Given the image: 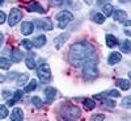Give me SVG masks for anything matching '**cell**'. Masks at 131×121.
Segmentation results:
<instances>
[{
	"label": "cell",
	"mask_w": 131,
	"mask_h": 121,
	"mask_svg": "<svg viewBox=\"0 0 131 121\" xmlns=\"http://www.w3.org/2000/svg\"><path fill=\"white\" fill-rule=\"evenodd\" d=\"M68 59L75 67H83L89 62H97L94 46L86 41L76 42L70 48Z\"/></svg>",
	"instance_id": "1"
},
{
	"label": "cell",
	"mask_w": 131,
	"mask_h": 121,
	"mask_svg": "<svg viewBox=\"0 0 131 121\" xmlns=\"http://www.w3.org/2000/svg\"><path fill=\"white\" fill-rule=\"evenodd\" d=\"M62 116L64 120H78L81 116V112L78 107L66 104L62 107Z\"/></svg>",
	"instance_id": "2"
},
{
	"label": "cell",
	"mask_w": 131,
	"mask_h": 121,
	"mask_svg": "<svg viewBox=\"0 0 131 121\" xmlns=\"http://www.w3.org/2000/svg\"><path fill=\"white\" fill-rule=\"evenodd\" d=\"M37 75L42 83H49L51 80V70L47 63H42L37 69Z\"/></svg>",
	"instance_id": "3"
},
{
	"label": "cell",
	"mask_w": 131,
	"mask_h": 121,
	"mask_svg": "<svg viewBox=\"0 0 131 121\" xmlns=\"http://www.w3.org/2000/svg\"><path fill=\"white\" fill-rule=\"evenodd\" d=\"M55 18L59 21V28L64 29L68 25V23H71V21L73 20V15L70 12V11H60V12L55 16Z\"/></svg>",
	"instance_id": "4"
},
{
	"label": "cell",
	"mask_w": 131,
	"mask_h": 121,
	"mask_svg": "<svg viewBox=\"0 0 131 121\" xmlns=\"http://www.w3.org/2000/svg\"><path fill=\"white\" fill-rule=\"evenodd\" d=\"M84 70H83V76L88 79H94L97 78L98 75V71H97V66H96V62H89L86 63L85 66H83Z\"/></svg>",
	"instance_id": "5"
},
{
	"label": "cell",
	"mask_w": 131,
	"mask_h": 121,
	"mask_svg": "<svg viewBox=\"0 0 131 121\" xmlns=\"http://www.w3.org/2000/svg\"><path fill=\"white\" fill-rule=\"evenodd\" d=\"M23 18V12H21V9L18 8H12L10 9V13H9V17H8V23L10 26L16 25L18 21H21Z\"/></svg>",
	"instance_id": "6"
},
{
	"label": "cell",
	"mask_w": 131,
	"mask_h": 121,
	"mask_svg": "<svg viewBox=\"0 0 131 121\" xmlns=\"http://www.w3.org/2000/svg\"><path fill=\"white\" fill-rule=\"evenodd\" d=\"M34 24L37 25L38 29H42V30H52V28H54L52 23L49 18H43V20L37 18V20H34Z\"/></svg>",
	"instance_id": "7"
},
{
	"label": "cell",
	"mask_w": 131,
	"mask_h": 121,
	"mask_svg": "<svg viewBox=\"0 0 131 121\" xmlns=\"http://www.w3.org/2000/svg\"><path fill=\"white\" fill-rule=\"evenodd\" d=\"M33 29H34V25L30 21H25V23L21 24V33L24 36H30L33 33Z\"/></svg>",
	"instance_id": "8"
},
{
	"label": "cell",
	"mask_w": 131,
	"mask_h": 121,
	"mask_svg": "<svg viewBox=\"0 0 131 121\" xmlns=\"http://www.w3.org/2000/svg\"><path fill=\"white\" fill-rule=\"evenodd\" d=\"M23 58H24V54L21 53L20 49H17V48L12 49V51H10V61L18 63V62H21V59H23Z\"/></svg>",
	"instance_id": "9"
},
{
	"label": "cell",
	"mask_w": 131,
	"mask_h": 121,
	"mask_svg": "<svg viewBox=\"0 0 131 121\" xmlns=\"http://www.w3.org/2000/svg\"><path fill=\"white\" fill-rule=\"evenodd\" d=\"M113 13H114L113 15L114 20L118 21V23H123L125 20H127V13H126V11H123V9H115Z\"/></svg>",
	"instance_id": "10"
},
{
	"label": "cell",
	"mask_w": 131,
	"mask_h": 121,
	"mask_svg": "<svg viewBox=\"0 0 131 121\" xmlns=\"http://www.w3.org/2000/svg\"><path fill=\"white\" fill-rule=\"evenodd\" d=\"M68 40V33H63V34L58 36L55 40H54V45H55L57 49H60L63 45H64V42Z\"/></svg>",
	"instance_id": "11"
},
{
	"label": "cell",
	"mask_w": 131,
	"mask_h": 121,
	"mask_svg": "<svg viewBox=\"0 0 131 121\" xmlns=\"http://www.w3.org/2000/svg\"><path fill=\"white\" fill-rule=\"evenodd\" d=\"M115 86L117 87H119L121 90H123V91H127V90H130V80H126V79H121V78H118V79H115Z\"/></svg>",
	"instance_id": "12"
},
{
	"label": "cell",
	"mask_w": 131,
	"mask_h": 121,
	"mask_svg": "<svg viewBox=\"0 0 131 121\" xmlns=\"http://www.w3.org/2000/svg\"><path fill=\"white\" fill-rule=\"evenodd\" d=\"M10 118L13 121H21L24 118V113L21 111V108H15L12 111V115H10Z\"/></svg>",
	"instance_id": "13"
},
{
	"label": "cell",
	"mask_w": 131,
	"mask_h": 121,
	"mask_svg": "<svg viewBox=\"0 0 131 121\" xmlns=\"http://www.w3.org/2000/svg\"><path fill=\"white\" fill-rule=\"evenodd\" d=\"M121 59H122L121 53L114 51V53H112L110 55H109V64H115L118 62H121Z\"/></svg>",
	"instance_id": "14"
},
{
	"label": "cell",
	"mask_w": 131,
	"mask_h": 121,
	"mask_svg": "<svg viewBox=\"0 0 131 121\" xmlns=\"http://www.w3.org/2000/svg\"><path fill=\"white\" fill-rule=\"evenodd\" d=\"M46 43V36L45 34H39L34 38V42H33V45L36 48H42L43 45Z\"/></svg>",
	"instance_id": "15"
},
{
	"label": "cell",
	"mask_w": 131,
	"mask_h": 121,
	"mask_svg": "<svg viewBox=\"0 0 131 121\" xmlns=\"http://www.w3.org/2000/svg\"><path fill=\"white\" fill-rule=\"evenodd\" d=\"M118 40L113 36V34H106V45L109 46V48H115V46H118Z\"/></svg>",
	"instance_id": "16"
},
{
	"label": "cell",
	"mask_w": 131,
	"mask_h": 121,
	"mask_svg": "<svg viewBox=\"0 0 131 121\" xmlns=\"http://www.w3.org/2000/svg\"><path fill=\"white\" fill-rule=\"evenodd\" d=\"M26 8H28V11H37V12H39V13H46V11H45V8H42L41 5H39V3H31V4H29V5H26Z\"/></svg>",
	"instance_id": "17"
},
{
	"label": "cell",
	"mask_w": 131,
	"mask_h": 121,
	"mask_svg": "<svg viewBox=\"0 0 131 121\" xmlns=\"http://www.w3.org/2000/svg\"><path fill=\"white\" fill-rule=\"evenodd\" d=\"M55 94H57V90L54 88V87H47L45 90V95L47 97V101H52L54 99H55Z\"/></svg>",
	"instance_id": "18"
},
{
	"label": "cell",
	"mask_w": 131,
	"mask_h": 121,
	"mask_svg": "<svg viewBox=\"0 0 131 121\" xmlns=\"http://www.w3.org/2000/svg\"><path fill=\"white\" fill-rule=\"evenodd\" d=\"M92 20L94 21L96 24H102L104 21H105V16L104 13H100V12H92Z\"/></svg>",
	"instance_id": "19"
},
{
	"label": "cell",
	"mask_w": 131,
	"mask_h": 121,
	"mask_svg": "<svg viewBox=\"0 0 131 121\" xmlns=\"http://www.w3.org/2000/svg\"><path fill=\"white\" fill-rule=\"evenodd\" d=\"M23 95H24V94L21 92L20 90H18V91H16V92L13 94V99H10V100H8V103H7V104H8V107H10V105H13V104H15L16 101L21 100V97H23Z\"/></svg>",
	"instance_id": "20"
},
{
	"label": "cell",
	"mask_w": 131,
	"mask_h": 121,
	"mask_svg": "<svg viewBox=\"0 0 131 121\" xmlns=\"http://www.w3.org/2000/svg\"><path fill=\"white\" fill-rule=\"evenodd\" d=\"M102 12L105 13V15H104L105 17H109V16H112V15H113L114 8H113L112 4H104V7H102Z\"/></svg>",
	"instance_id": "21"
},
{
	"label": "cell",
	"mask_w": 131,
	"mask_h": 121,
	"mask_svg": "<svg viewBox=\"0 0 131 121\" xmlns=\"http://www.w3.org/2000/svg\"><path fill=\"white\" fill-rule=\"evenodd\" d=\"M28 79H29V75L28 74H21V75H18L16 83H17L18 87H23V86H25V83L28 82Z\"/></svg>",
	"instance_id": "22"
},
{
	"label": "cell",
	"mask_w": 131,
	"mask_h": 121,
	"mask_svg": "<svg viewBox=\"0 0 131 121\" xmlns=\"http://www.w3.org/2000/svg\"><path fill=\"white\" fill-rule=\"evenodd\" d=\"M25 63H26V67L28 69H30V70H34L36 69V61H34V58H33V54H31V55H28L25 58Z\"/></svg>",
	"instance_id": "23"
},
{
	"label": "cell",
	"mask_w": 131,
	"mask_h": 121,
	"mask_svg": "<svg viewBox=\"0 0 131 121\" xmlns=\"http://www.w3.org/2000/svg\"><path fill=\"white\" fill-rule=\"evenodd\" d=\"M37 88V82L34 79H31V82L28 83V86L24 88V92H31V91H34Z\"/></svg>",
	"instance_id": "24"
},
{
	"label": "cell",
	"mask_w": 131,
	"mask_h": 121,
	"mask_svg": "<svg viewBox=\"0 0 131 121\" xmlns=\"http://www.w3.org/2000/svg\"><path fill=\"white\" fill-rule=\"evenodd\" d=\"M9 67H10V61H9V59H7V58H4V57L0 58V69L8 70Z\"/></svg>",
	"instance_id": "25"
},
{
	"label": "cell",
	"mask_w": 131,
	"mask_h": 121,
	"mask_svg": "<svg viewBox=\"0 0 131 121\" xmlns=\"http://www.w3.org/2000/svg\"><path fill=\"white\" fill-rule=\"evenodd\" d=\"M122 107L123 108H127V109H131V95L130 96H126L122 99Z\"/></svg>",
	"instance_id": "26"
},
{
	"label": "cell",
	"mask_w": 131,
	"mask_h": 121,
	"mask_svg": "<svg viewBox=\"0 0 131 121\" xmlns=\"http://www.w3.org/2000/svg\"><path fill=\"white\" fill-rule=\"evenodd\" d=\"M84 105H85L86 109H93L96 103H94L93 99H85V100H84Z\"/></svg>",
	"instance_id": "27"
},
{
	"label": "cell",
	"mask_w": 131,
	"mask_h": 121,
	"mask_svg": "<svg viewBox=\"0 0 131 121\" xmlns=\"http://www.w3.org/2000/svg\"><path fill=\"white\" fill-rule=\"evenodd\" d=\"M21 45H23L26 50H31V48L34 46V45H33V42H31L30 40H23V41H21Z\"/></svg>",
	"instance_id": "28"
},
{
	"label": "cell",
	"mask_w": 131,
	"mask_h": 121,
	"mask_svg": "<svg viewBox=\"0 0 131 121\" xmlns=\"http://www.w3.org/2000/svg\"><path fill=\"white\" fill-rule=\"evenodd\" d=\"M8 116V108L7 105H0V120L5 118Z\"/></svg>",
	"instance_id": "29"
},
{
	"label": "cell",
	"mask_w": 131,
	"mask_h": 121,
	"mask_svg": "<svg viewBox=\"0 0 131 121\" xmlns=\"http://www.w3.org/2000/svg\"><path fill=\"white\" fill-rule=\"evenodd\" d=\"M119 46H121V50H122L123 53H130V51H131V46H130L128 41L122 42V45H119Z\"/></svg>",
	"instance_id": "30"
},
{
	"label": "cell",
	"mask_w": 131,
	"mask_h": 121,
	"mask_svg": "<svg viewBox=\"0 0 131 121\" xmlns=\"http://www.w3.org/2000/svg\"><path fill=\"white\" fill-rule=\"evenodd\" d=\"M31 103H33V105H34L36 108H41V107H42V100H41L38 96L31 97Z\"/></svg>",
	"instance_id": "31"
},
{
	"label": "cell",
	"mask_w": 131,
	"mask_h": 121,
	"mask_svg": "<svg viewBox=\"0 0 131 121\" xmlns=\"http://www.w3.org/2000/svg\"><path fill=\"white\" fill-rule=\"evenodd\" d=\"M101 100H102V104L106 105V107H110V108L115 107V101L114 100H109V99H101Z\"/></svg>",
	"instance_id": "32"
},
{
	"label": "cell",
	"mask_w": 131,
	"mask_h": 121,
	"mask_svg": "<svg viewBox=\"0 0 131 121\" xmlns=\"http://www.w3.org/2000/svg\"><path fill=\"white\" fill-rule=\"evenodd\" d=\"M67 4L71 7V8H75V9H79L80 8V4H78L79 2H76V0H66Z\"/></svg>",
	"instance_id": "33"
},
{
	"label": "cell",
	"mask_w": 131,
	"mask_h": 121,
	"mask_svg": "<svg viewBox=\"0 0 131 121\" xmlns=\"http://www.w3.org/2000/svg\"><path fill=\"white\" fill-rule=\"evenodd\" d=\"M107 95L110 96V97H121V94H119V91L117 90H110V91H107Z\"/></svg>",
	"instance_id": "34"
},
{
	"label": "cell",
	"mask_w": 131,
	"mask_h": 121,
	"mask_svg": "<svg viewBox=\"0 0 131 121\" xmlns=\"http://www.w3.org/2000/svg\"><path fill=\"white\" fill-rule=\"evenodd\" d=\"M63 2L64 0H49L50 5H52V7H59V5L63 4Z\"/></svg>",
	"instance_id": "35"
},
{
	"label": "cell",
	"mask_w": 131,
	"mask_h": 121,
	"mask_svg": "<svg viewBox=\"0 0 131 121\" xmlns=\"http://www.w3.org/2000/svg\"><path fill=\"white\" fill-rule=\"evenodd\" d=\"M92 120L102 121V120H105V116H104V115H93V116H92Z\"/></svg>",
	"instance_id": "36"
},
{
	"label": "cell",
	"mask_w": 131,
	"mask_h": 121,
	"mask_svg": "<svg viewBox=\"0 0 131 121\" xmlns=\"http://www.w3.org/2000/svg\"><path fill=\"white\" fill-rule=\"evenodd\" d=\"M5 20H7V16H5V13L3 12V11H0V24H3Z\"/></svg>",
	"instance_id": "37"
},
{
	"label": "cell",
	"mask_w": 131,
	"mask_h": 121,
	"mask_svg": "<svg viewBox=\"0 0 131 121\" xmlns=\"http://www.w3.org/2000/svg\"><path fill=\"white\" fill-rule=\"evenodd\" d=\"M123 25L125 26H131V20H125L123 21Z\"/></svg>",
	"instance_id": "38"
},
{
	"label": "cell",
	"mask_w": 131,
	"mask_h": 121,
	"mask_svg": "<svg viewBox=\"0 0 131 121\" xmlns=\"http://www.w3.org/2000/svg\"><path fill=\"white\" fill-rule=\"evenodd\" d=\"M107 0H97V5H104V3H106Z\"/></svg>",
	"instance_id": "39"
},
{
	"label": "cell",
	"mask_w": 131,
	"mask_h": 121,
	"mask_svg": "<svg viewBox=\"0 0 131 121\" xmlns=\"http://www.w3.org/2000/svg\"><path fill=\"white\" fill-rule=\"evenodd\" d=\"M3 96H4V99H8V97L10 96V94H9L8 91H4V92H3Z\"/></svg>",
	"instance_id": "40"
},
{
	"label": "cell",
	"mask_w": 131,
	"mask_h": 121,
	"mask_svg": "<svg viewBox=\"0 0 131 121\" xmlns=\"http://www.w3.org/2000/svg\"><path fill=\"white\" fill-rule=\"evenodd\" d=\"M4 82H5V76L0 74V83H4Z\"/></svg>",
	"instance_id": "41"
},
{
	"label": "cell",
	"mask_w": 131,
	"mask_h": 121,
	"mask_svg": "<svg viewBox=\"0 0 131 121\" xmlns=\"http://www.w3.org/2000/svg\"><path fill=\"white\" fill-rule=\"evenodd\" d=\"M9 79H15V76H16V72H12V74H9Z\"/></svg>",
	"instance_id": "42"
},
{
	"label": "cell",
	"mask_w": 131,
	"mask_h": 121,
	"mask_svg": "<svg viewBox=\"0 0 131 121\" xmlns=\"http://www.w3.org/2000/svg\"><path fill=\"white\" fill-rule=\"evenodd\" d=\"M125 33H126L127 36H130V37H131V30H130V29H125Z\"/></svg>",
	"instance_id": "43"
},
{
	"label": "cell",
	"mask_w": 131,
	"mask_h": 121,
	"mask_svg": "<svg viewBox=\"0 0 131 121\" xmlns=\"http://www.w3.org/2000/svg\"><path fill=\"white\" fill-rule=\"evenodd\" d=\"M2 42H3V34H0V45H2Z\"/></svg>",
	"instance_id": "44"
},
{
	"label": "cell",
	"mask_w": 131,
	"mask_h": 121,
	"mask_svg": "<svg viewBox=\"0 0 131 121\" xmlns=\"http://www.w3.org/2000/svg\"><path fill=\"white\" fill-rule=\"evenodd\" d=\"M128 78H130V82H131V71L128 72Z\"/></svg>",
	"instance_id": "45"
},
{
	"label": "cell",
	"mask_w": 131,
	"mask_h": 121,
	"mask_svg": "<svg viewBox=\"0 0 131 121\" xmlns=\"http://www.w3.org/2000/svg\"><path fill=\"white\" fill-rule=\"evenodd\" d=\"M3 2H4V0H0V4H2V3H3Z\"/></svg>",
	"instance_id": "46"
},
{
	"label": "cell",
	"mask_w": 131,
	"mask_h": 121,
	"mask_svg": "<svg viewBox=\"0 0 131 121\" xmlns=\"http://www.w3.org/2000/svg\"><path fill=\"white\" fill-rule=\"evenodd\" d=\"M121 2H128V0H121Z\"/></svg>",
	"instance_id": "47"
},
{
	"label": "cell",
	"mask_w": 131,
	"mask_h": 121,
	"mask_svg": "<svg viewBox=\"0 0 131 121\" xmlns=\"http://www.w3.org/2000/svg\"><path fill=\"white\" fill-rule=\"evenodd\" d=\"M128 43H130V46H131V41H128Z\"/></svg>",
	"instance_id": "48"
}]
</instances>
